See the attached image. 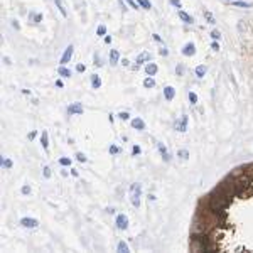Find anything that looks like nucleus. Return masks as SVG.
<instances>
[{"label": "nucleus", "instance_id": "2eb2a0df", "mask_svg": "<svg viewBox=\"0 0 253 253\" xmlns=\"http://www.w3.org/2000/svg\"><path fill=\"white\" fill-rule=\"evenodd\" d=\"M157 147H159V150H160L162 157L165 159V160H167V162H169V160H170V157H169V154H167V148H165V147H164L162 144H157Z\"/></svg>", "mask_w": 253, "mask_h": 253}, {"label": "nucleus", "instance_id": "5701e85b", "mask_svg": "<svg viewBox=\"0 0 253 253\" xmlns=\"http://www.w3.org/2000/svg\"><path fill=\"white\" fill-rule=\"evenodd\" d=\"M189 101H191L192 105L198 103V96H196V93H189Z\"/></svg>", "mask_w": 253, "mask_h": 253}, {"label": "nucleus", "instance_id": "4be33fe9", "mask_svg": "<svg viewBox=\"0 0 253 253\" xmlns=\"http://www.w3.org/2000/svg\"><path fill=\"white\" fill-rule=\"evenodd\" d=\"M105 32H107V27H105V25H100V27L96 29V34H98V36H105Z\"/></svg>", "mask_w": 253, "mask_h": 253}, {"label": "nucleus", "instance_id": "393cba45", "mask_svg": "<svg viewBox=\"0 0 253 253\" xmlns=\"http://www.w3.org/2000/svg\"><path fill=\"white\" fill-rule=\"evenodd\" d=\"M2 165H3L5 169H10V167H12V162H10L9 159H2Z\"/></svg>", "mask_w": 253, "mask_h": 253}, {"label": "nucleus", "instance_id": "e433bc0d", "mask_svg": "<svg viewBox=\"0 0 253 253\" xmlns=\"http://www.w3.org/2000/svg\"><path fill=\"white\" fill-rule=\"evenodd\" d=\"M85 69H86V68H85V64H78V66H76V71H79V73H83Z\"/></svg>", "mask_w": 253, "mask_h": 253}, {"label": "nucleus", "instance_id": "39448f33", "mask_svg": "<svg viewBox=\"0 0 253 253\" xmlns=\"http://www.w3.org/2000/svg\"><path fill=\"white\" fill-rule=\"evenodd\" d=\"M182 54H184V56H194V54H196V46H194L192 42L186 44V46H184V49H182Z\"/></svg>", "mask_w": 253, "mask_h": 253}, {"label": "nucleus", "instance_id": "b1692460", "mask_svg": "<svg viewBox=\"0 0 253 253\" xmlns=\"http://www.w3.org/2000/svg\"><path fill=\"white\" fill-rule=\"evenodd\" d=\"M76 159H78L79 162H86V155H85V154H81V152H78V154H76Z\"/></svg>", "mask_w": 253, "mask_h": 253}, {"label": "nucleus", "instance_id": "f257e3e1", "mask_svg": "<svg viewBox=\"0 0 253 253\" xmlns=\"http://www.w3.org/2000/svg\"><path fill=\"white\" fill-rule=\"evenodd\" d=\"M140 196H142V186H140L138 182L132 184V186H130V201H132V204H133L135 208L140 206Z\"/></svg>", "mask_w": 253, "mask_h": 253}, {"label": "nucleus", "instance_id": "6e6552de", "mask_svg": "<svg viewBox=\"0 0 253 253\" xmlns=\"http://www.w3.org/2000/svg\"><path fill=\"white\" fill-rule=\"evenodd\" d=\"M174 95H176V90H174L172 86H165V88H164V96H165L167 101H170V100L174 98Z\"/></svg>", "mask_w": 253, "mask_h": 253}, {"label": "nucleus", "instance_id": "423d86ee", "mask_svg": "<svg viewBox=\"0 0 253 253\" xmlns=\"http://www.w3.org/2000/svg\"><path fill=\"white\" fill-rule=\"evenodd\" d=\"M176 128H177L179 132H186V128H187V117H186V115H182L181 120L176 122Z\"/></svg>", "mask_w": 253, "mask_h": 253}, {"label": "nucleus", "instance_id": "9d476101", "mask_svg": "<svg viewBox=\"0 0 253 253\" xmlns=\"http://www.w3.org/2000/svg\"><path fill=\"white\" fill-rule=\"evenodd\" d=\"M91 86H93L95 90H98V88L101 86V79H100L98 74H93V76H91Z\"/></svg>", "mask_w": 253, "mask_h": 253}, {"label": "nucleus", "instance_id": "1a4fd4ad", "mask_svg": "<svg viewBox=\"0 0 253 253\" xmlns=\"http://www.w3.org/2000/svg\"><path fill=\"white\" fill-rule=\"evenodd\" d=\"M132 127L137 128V130H144L145 123H144V120H140V118H133V120H132Z\"/></svg>", "mask_w": 253, "mask_h": 253}, {"label": "nucleus", "instance_id": "6ab92c4d", "mask_svg": "<svg viewBox=\"0 0 253 253\" xmlns=\"http://www.w3.org/2000/svg\"><path fill=\"white\" fill-rule=\"evenodd\" d=\"M144 86L145 88H154L155 86V81L152 78H147V79H144Z\"/></svg>", "mask_w": 253, "mask_h": 253}, {"label": "nucleus", "instance_id": "7c9ffc66", "mask_svg": "<svg viewBox=\"0 0 253 253\" xmlns=\"http://www.w3.org/2000/svg\"><path fill=\"white\" fill-rule=\"evenodd\" d=\"M169 2H170V5H174V7H177V9H181V7H182L179 0H169Z\"/></svg>", "mask_w": 253, "mask_h": 253}, {"label": "nucleus", "instance_id": "9b49d317", "mask_svg": "<svg viewBox=\"0 0 253 253\" xmlns=\"http://www.w3.org/2000/svg\"><path fill=\"white\" fill-rule=\"evenodd\" d=\"M145 73H147L148 76H154V74L157 73V66H155L154 63H148V64L145 66Z\"/></svg>", "mask_w": 253, "mask_h": 253}, {"label": "nucleus", "instance_id": "a878e982", "mask_svg": "<svg viewBox=\"0 0 253 253\" xmlns=\"http://www.w3.org/2000/svg\"><path fill=\"white\" fill-rule=\"evenodd\" d=\"M137 2H138L142 7H145V9H150V2H148V0H137Z\"/></svg>", "mask_w": 253, "mask_h": 253}, {"label": "nucleus", "instance_id": "cd10ccee", "mask_svg": "<svg viewBox=\"0 0 253 253\" xmlns=\"http://www.w3.org/2000/svg\"><path fill=\"white\" fill-rule=\"evenodd\" d=\"M235 5H238V7H252L250 2H235Z\"/></svg>", "mask_w": 253, "mask_h": 253}, {"label": "nucleus", "instance_id": "a19ab883", "mask_svg": "<svg viewBox=\"0 0 253 253\" xmlns=\"http://www.w3.org/2000/svg\"><path fill=\"white\" fill-rule=\"evenodd\" d=\"M160 54H162V56H167V54H169V53H167V49L164 47V49H160Z\"/></svg>", "mask_w": 253, "mask_h": 253}, {"label": "nucleus", "instance_id": "4c0bfd02", "mask_svg": "<svg viewBox=\"0 0 253 253\" xmlns=\"http://www.w3.org/2000/svg\"><path fill=\"white\" fill-rule=\"evenodd\" d=\"M206 17H208V20H209V24H214V19H213V15H211L209 12H206Z\"/></svg>", "mask_w": 253, "mask_h": 253}, {"label": "nucleus", "instance_id": "0eeeda50", "mask_svg": "<svg viewBox=\"0 0 253 253\" xmlns=\"http://www.w3.org/2000/svg\"><path fill=\"white\" fill-rule=\"evenodd\" d=\"M68 113H69V115H74V113H83V105H81V103H73L71 107L68 108Z\"/></svg>", "mask_w": 253, "mask_h": 253}, {"label": "nucleus", "instance_id": "ddd939ff", "mask_svg": "<svg viewBox=\"0 0 253 253\" xmlns=\"http://www.w3.org/2000/svg\"><path fill=\"white\" fill-rule=\"evenodd\" d=\"M118 59H120L118 51H117V49H113V51L110 53V61H111V64H117V63H118Z\"/></svg>", "mask_w": 253, "mask_h": 253}, {"label": "nucleus", "instance_id": "f704fd0d", "mask_svg": "<svg viewBox=\"0 0 253 253\" xmlns=\"http://www.w3.org/2000/svg\"><path fill=\"white\" fill-rule=\"evenodd\" d=\"M29 192H31V187L29 186H24L22 187V194H29Z\"/></svg>", "mask_w": 253, "mask_h": 253}, {"label": "nucleus", "instance_id": "f8f14e48", "mask_svg": "<svg viewBox=\"0 0 253 253\" xmlns=\"http://www.w3.org/2000/svg\"><path fill=\"white\" fill-rule=\"evenodd\" d=\"M179 17H181L186 24H192V22H194V19L191 17V15H187L186 12H182V10H179Z\"/></svg>", "mask_w": 253, "mask_h": 253}, {"label": "nucleus", "instance_id": "ea45409f", "mask_svg": "<svg viewBox=\"0 0 253 253\" xmlns=\"http://www.w3.org/2000/svg\"><path fill=\"white\" fill-rule=\"evenodd\" d=\"M110 152H111V154H117V152H118V148H117V147H111V148H110Z\"/></svg>", "mask_w": 253, "mask_h": 253}, {"label": "nucleus", "instance_id": "c85d7f7f", "mask_svg": "<svg viewBox=\"0 0 253 253\" xmlns=\"http://www.w3.org/2000/svg\"><path fill=\"white\" fill-rule=\"evenodd\" d=\"M179 157H181V159H187V157H189V152H187V150H179Z\"/></svg>", "mask_w": 253, "mask_h": 253}, {"label": "nucleus", "instance_id": "dca6fc26", "mask_svg": "<svg viewBox=\"0 0 253 253\" xmlns=\"http://www.w3.org/2000/svg\"><path fill=\"white\" fill-rule=\"evenodd\" d=\"M41 144H42V147H44V148H47V147H49V144H47V132H46V130H42V137H41Z\"/></svg>", "mask_w": 253, "mask_h": 253}, {"label": "nucleus", "instance_id": "72a5a7b5", "mask_svg": "<svg viewBox=\"0 0 253 253\" xmlns=\"http://www.w3.org/2000/svg\"><path fill=\"white\" fill-rule=\"evenodd\" d=\"M44 177H51V169L49 167H44Z\"/></svg>", "mask_w": 253, "mask_h": 253}, {"label": "nucleus", "instance_id": "bb28decb", "mask_svg": "<svg viewBox=\"0 0 253 253\" xmlns=\"http://www.w3.org/2000/svg\"><path fill=\"white\" fill-rule=\"evenodd\" d=\"M59 164H61V165H69L71 160H69V159H66V157H61V159H59Z\"/></svg>", "mask_w": 253, "mask_h": 253}, {"label": "nucleus", "instance_id": "412c9836", "mask_svg": "<svg viewBox=\"0 0 253 253\" xmlns=\"http://www.w3.org/2000/svg\"><path fill=\"white\" fill-rule=\"evenodd\" d=\"M118 252L127 253V252H128V245H127V243H123V241H120V243H118Z\"/></svg>", "mask_w": 253, "mask_h": 253}, {"label": "nucleus", "instance_id": "aec40b11", "mask_svg": "<svg viewBox=\"0 0 253 253\" xmlns=\"http://www.w3.org/2000/svg\"><path fill=\"white\" fill-rule=\"evenodd\" d=\"M196 74H198V78H202L206 74V66H198L196 68Z\"/></svg>", "mask_w": 253, "mask_h": 253}, {"label": "nucleus", "instance_id": "4468645a", "mask_svg": "<svg viewBox=\"0 0 253 253\" xmlns=\"http://www.w3.org/2000/svg\"><path fill=\"white\" fill-rule=\"evenodd\" d=\"M57 74H59V76H63V78H69V76H71V71H69V69H66L64 66H61V68L57 69Z\"/></svg>", "mask_w": 253, "mask_h": 253}, {"label": "nucleus", "instance_id": "a211bd4d", "mask_svg": "<svg viewBox=\"0 0 253 253\" xmlns=\"http://www.w3.org/2000/svg\"><path fill=\"white\" fill-rule=\"evenodd\" d=\"M54 3H56V5H57V9H59V12H61V14H63V15L66 17L68 14H66V9H64V5H63V2H61V0H54Z\"/></svg>", "mask_w": 253, "mask_h": 253}, {"label": "nucleus", "instance_id": "473e14b6", "mask_svg": "<svg viewBox=\"0 0 253 253\" xmlns=\"http://www.w3.org/2000/svg\"><path fill=\"white\" fill-rule=\"evenodd\" d=\"M118 117H120V118H122V120H128V117H130V115H128V113H127V111H122V113H120V115H118Z\"/></svg>", "mask_w": 253, "mask_h": 253}, {"label": "nucleus", "instance_id": "37998d69", "mask_svg": "<svg viewBox=\"0 0 253 253\" xmlns=\"http://www.w3.org/2000/svg\"><path fill=\"white\" fill-rule=\"evenodd\" d=\"M182 71H184V68H182V66H179V68H177V73H179V74H182Z\"/></svg>", "mask_w": 253, "mask_h": 253}, {"label": "nucleus", "instance_id": "f3484780", "mask_svg": "<svg viewBox=\"0 0 253 253\" xmlns=\"http://www.w3.org/2000/svg\"><path fill=\"white\" fill-rule=\"evenodd\" d=\"M150 59V54L148 53H142V54L137 57V64H140V63H144V61H148Z\"/></svg>", "mask_w": 253, "mask_h": 253}, {"label": "nucleus", "instance_id": "c756f323", "mask_svg": "<svg viewBox=\"0 0 253 253\" xmlns=\"http://www.w3.org/2000/svg\"><path fill=\"white\" fill-rule=\"evenodd\" d=\"M140 152H142V148H140L138 145H135V147L132 148V154H133V155H137V154H140Z\"/></svg>", "mask_w": 253, "mask_h": 253}, {"label": "nucleus", "instance_id": "7ed1b4c3", "mask_svg": "<svg viewBox=\"0 0 253 253\" xmlns=\"http://www.w3.org/2000/svg\"><path fill=\"white\" fill-rule=\"evenodd\" d=\"M73 51H74V47H73L71 44L66 47V51H64V54H63V57H61V64L64 66V64H68L69 61H71V57H73Z\"/></svg>", "mask_w": 253, "mask_h": 253}, {"label": "nucleus", "instance_id": "20e7f679", "mask_svg": "<svg viewBox=\"0 0 253 253\" xmlns=\"http://www.w3.org/2000/svg\"><path fill=\"white\" fill-rule=\"evenodd\" d=\"M117 228L118 230H127L128 228V218L125 214H118L117 216Z\"/></svg>", "mask_w": 253, "mask_h": 253}, {"label": "nucleus", "instance_id": "c03bdc74", "mask_svg": "<svg viewBox=\"0 0 253 253\" xmlns=\"http://www.w3.org/2000/svg\"><path fill=\"white\" fill-rule=\"evenodd\" d=\"M224 2H233V0H224Z\"/></svg>", "mask_w": 253, "mask_h": 253}, {"label": "nucleus", "instance_id": "79ce46f5", "mask_svg": "<svg viewBox=\"0 0 253 253\" xmlns=\"http://www.w3.org/2000/svg\"><path fill=\"white\" fill-rule=\"evenodd\" d=\"M105 42H107V44H110V42H111V37L107 36V37H105Z\"/></svg>", "mask_w": 253, "mask_h": 253}, {"label": "nucleus", "instance_id": "f03ea898", "mask_svg": "<svg viewBox=\"0 0 253 253\" xmlns=\"http://www.w3.org/2000/svg\"><path fill=\"white\" fill-rule=\"evenodd\" d=\"M20 224H22L24 228H31V230L39 226L37 219H34V218H22V219H20Z\"/></svg>", "mask_w": 253, "mask_h": 253}, {"label": "nucleus", "instance_id": "2f4dec72", "mask_svg": "<svg viewBox=\"0 0 253 253\" xmlns=\"http://www.w3.org/2000/svg\"><path fill=\"white\" fill-rule=\"evenodd\" d=\"M211 37H213L214 41H216V39H219V37H221V34H219V31H213V32H211Z\"/></svg>", "mask_w": 253, "mask_h": 253}, {"label": "nucleus", "instance_id": "c9c22d12", "mask_svg": "<svg viewBox=\"0 0 253 253\" xmlns=\"http://www.w3.org/2000/svg\"><path fill=\"white\" fill-rule=\"evenodd\" d=\"M127 3H128V5H130L132 9H138V7H137V3H135L133 0H127Z\"/></svg>", "mask_w": 253, "mask_h": 253}, {"label": "nucleus", "instance_id": "58836bf2", "mask_svg": "<svg viewBox=\"0 0 253 253\" xmlns=\"http://www.w3.org/2000/svg\"><path fill=\"white\" fill-rule=\"evenodd\" d=\"M211 47H213V51H218V49H219V46H218L216 42H213V46H211Z\"/></svg>", "mask_w": 253, "mask_h": 253}]
</instances>
